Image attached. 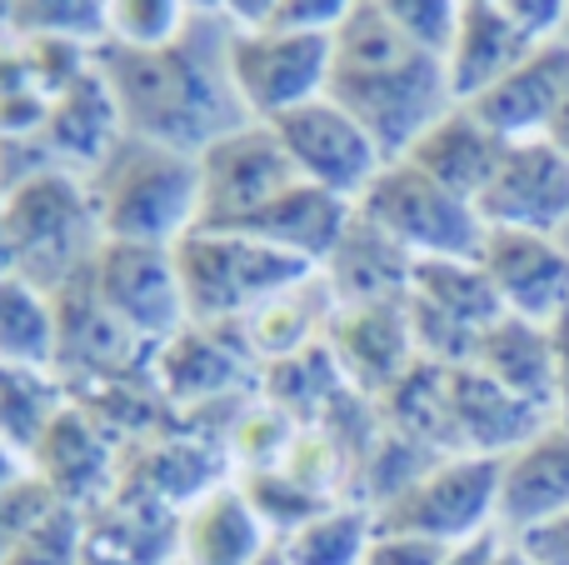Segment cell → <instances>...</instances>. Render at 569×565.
<instances>
[{
	"instance_id": "obj_1",
	"label": "cell",
	"mask_w": 569,
	"mask_h": 565,
	"mask_svg": "<svg viewBox=\"0 0 569 565\" xmlns=\"http://www.w3.org/2000/svg\"><path fill=\"white\" fill-rule=\"evenodd\" d=\"M230 36L236 26L220 10H190L186 30L170 46L136 50L100 40L90 60L116 96L120 126L130 136L166 140L190 156L246 126L250 110L240 106L236 80H230Z\"/></svg>"
},
{
	"instance_id": "obj_2",
	"label": "cell",
	"mask_w": 569,
	"mask_h": 565,
	"mask_svg": "<svg viewBox=\"0 0 569 565\" xmlns=\"http://www.w3.org/2000/svg\"><path fill=\"white\" fill-rule=\"evenodd\" d=\"M325 96L360 120L385 160H400L455 106L445 56L415 46L370 0H355L350 16L330 30Z\"/></svg>"
},
{
	"instance_id": "obj_3",
	"label": "cell",
	"mask_w": 569,
	"mask_h": 565,
	"mask_svg": "<svg viewBox=\"0 0 569 565\" xmlns=\"http://www.w3.org/2000/svg\"><path fill=\"white\" fill-rule=\"evenodd\" d=\"M106 240L176 246L200 220V160L150 136H120L86 176Z\"/></svg>"
},
{
	"instance_id": "obj_4",
	"label": "cell",
	"mask_w": 569,
	"mask_h": 565,
	"mask_svg": "<svg viewBox=\"0 0 569 565\" xmlns=\"http://www.w3.org/2000/svg\"><path fill=\"white\" fill-rule=\"evenodd\" d=\"M0 206H6L10 246H16V276H26L46 296L86 276L106 246L86 180H76L66 166L20 180L16 190L0 196Z\"/></svg>"
},
{
	"instance_id": "obj_5",
	"label": "cell",
	"mask_w": 569,
	"mask_h": 565,
	"mask_svg": "<svg viewBox=\"0 0 569 565\" xmlns=\"http://www.w3.org/2000/svg\"><path fill=\"white\" fill-rule=\"evenodd\" d=\"M176 276L186 296L190 326H226L256 316L266 300L315 276V266L284 256L276 246L230 236V230H186L176 240Z\"/></svg>"
},
{
	"instance_id": "obj_6",
	"label": "cell",
	"mask_w": 569,
	"mask_h": 565,
	"mask_svg": "<svg viewBox=\"0 0 569 565\" xmlns=\"http://www.w3.org/2000/svg\"><path fill=\"white\" fill-rule=\"evenodd\" d=\"M365 220L385 230L395 246H405L415 260H480L485 220L475 200L445 190L435 176H425L410 160H390L355 200Z\"/></svg>"
},
{
	"instance_id": "obj_7",
	"label": "cell",
	"mask_w": 569,
	"mask_h": 565,
	"mask_svg": "<svg viewBox=\"0 0 569 565\" xmlns=\"http://www.w3.org/2000/svg\"><path fill=\"white\" fill-rule=\"evenodd\" d=\"M500 480L505 456H445L375 511V531L460 546L500 516Z\"/></svg>"
},
{
	"instance_id": "obj_8",
	"label": "cell",
	"mask_w": 569,
	"mask_h": 565,
	"mask_svg": "<svg viewBox=\"0 0 569 565\" xmlns=\"http://www.w3.org/2000/svg\"><path fill=\"white\" fill-rule=\"evenodd\" d=\"M230 80L250 120H276L330 86V36L320 30H236L230 36Z\"/></svg>"
},
{
	"instance_id": "obj_9",
	"label": "cell",
	"mask_w": 569,
	"mask_h": 565,
	"mask_svg": "<svg viewBox=\"0 0 569 565\" xmlns=\"http://www.w3.org/2000/svg\"><path fill=\"white\" fill-rule=\"evenodd\" d=\"M196 160H200L196 230L230 226V220L260 210L266 200H276L280 190H290L295 180H305L270 120H246V126H236L230 136L210 140Z\"/></svg>"
},
{
	"instance_id": "obj_10",
	"label": "cell",
	"mask_w": 569,
	"mask_h": 565,
	"mask_svg": "<svg viewBox=\"0 0 569 565\" xmlns=\"http://www.w3.org/2000/svg\"><path fill=\"white\" fill-rule=\"evenodd\" d=\"M96 296L130 336L140 340H170L190 326L186 296L176 276V250L146 246V240H106L90 266Z\"/></svg>"
},
{
	"instance_id": "obj_11",
	"label": "cell",
	"mask_w": 569,
	"mask_h": 565,
	"mask_svg": "<svg viewBox=\"0 0 569 565\" xmlns=\"http://www.w3.org/2000/svg\"><path fill=\"white\" fill-rule=\"evenodd\" d=\"M270 126H276V136L284 140V150H290L295 170H300L310 186L335 190V196H345V200H360L365 190H370V180L390 166V160L380 156V146L365 136L360 120L345 106H335L330 96L305 100V106L276 116Z\"/></svg>"
},
{
	"instance_id": "obj_12",
	"label": "cell",
	"mask_w": 569,
	"mask_h": 565,
	"mask_svg": "<svg viewBox=\"0 0 569 565\" xmlns=\"http://www.w3.org/2000/svg\"><path fill=\"white\" fill-rule=\"evenodd\" d=\"M485 226L555 236L569 226V160L550 140H510L495 180L475 200Z\"/></svg>"
},
{
	"instance_id": "obj_13",
	"label": "cell",
	"mask_w": 569,
	"mask_h": 565,
	"mask_svg": "<svg viewBox=\"0 0 569 565\" xmlns=\"http://www.w3.org/2000/svg\"><path fill=\"white\" fill-rule=\"evenodd\" d=\"M445 406H450V430L460 456H515L545 426H555V416L510 396L500 380H490L475 366H445Z\"/></svg>"
},
{
	"instance_id": "obj_14",
	"label": "cell",
	"mask_w": 569,
	"mask_h": 565,
	"mask_svg": "<svg viewBox=\"0 0 569 565\" xmlns=\"http://www.w3.org/2000/svg\"><path fill=\"white\" fill-rule=\"evenodd\" d=\"M480 266L495 280L510 316L550 326L569 306V250L555 246V236L490 226L480 246Z\"/></svg>"
},
{
	"instance_id": "obj_15",
	"label": "cell",
	"mask_w": 569,
	"mask_h": 565,
	"mask_svg": "<svg viewBox=\"0 0 569 565\" xmlns=\"http://www.w3.org/2000/svg\"><path fill=\"white\" fill-rule=\"evenodd\" d=\"M569 106V36L540 40L500 86L470 100V110L505 140H540Z\"/></svg>"
},
{
	"instance_id": "obj_16",
	"label": "cell",
	"mask_w": 569,
	"mask_h": 565,
	"mask_svg": "<svg viewBox=\"0 0 569 565\" xmlns=\"http://www.w3.org/2000/svg\"><path fill=\"white\" fill-rule=\"evenodd\" d=\"M350 216H355V200L310 186V180H295L276 200H266L260 210H250V216L230 220V226H220V230L260 240V246H276L284 256L305 260V266H325L330 250L340 246Z\"/></svg>"
},
{
	"instance_id": "obj_17",
	"label": "cell",
	"mask_w": 569,
	"mask_h": 565,
	"mask_svg": "<svg viewBox=\"0 0 569 565\" xmlns=\"http://www.w3.org/2000/svg\"><path fill=\"white\" fill-rule=\"evenodd\" d=\"M330 350L340 370L360 390H395L405 370L415 366V336L400 300H375V306H345L330 320Z\"/></svg>"
},
{
	"instance_id": "obj_18",
	"label": "cell",
	"mask_w": 569,
	"mask_h": 565,
	"mask_svg": "<svg viewBox=\"0 0 569 565\" xmlns=\"http://www.w3.org/2000/svg\"><path fill=\"white\" fill-rule=\"evenodd\" d=\"M540 40H530L500 0H460V20H455V40L445 50V70H450L455 106H470L490 86H500L515 66H520Z\"/></svg>"
},
{
	"instance_id": "obj_19",
	"label": "cell",
	"mask_w": 569,
	"mask_h": 565,
	"mask_svg": "<svg viewBox=\"0 0 569 565\" xmlns=\"http://www.w3.org/2000/svg\"><path fill=\"white\" fill-rule=\"evenodd\" d=\"M505 150H510V140L495 136L470 106H450L400 160L420 166L425 176H435L445 190H455V196L480 200V190L490 186L495 170H500Z\"/></svg>"
},
{
	"instance_id": "obj_20",
	"label": "cell",
	"mask_w": 569,
	"mask_h": 565,
	"mask_svg": "<svg viewBox=\"0 0 569 565\" xmlns=\"http://www.w3.org/2000/svg\"><path fill=\"white\" fill-rule=\"evenodd\" d=\"M36 136H40V146H46L50 160L80 166L86 176L110 156V146L126 136V126H120V106H116V96H110L106 76L96 70V60H90L86 76H76L56 100H50V110H46Z\"/></svg>"
},
{
	"instance_id": "obj_21",
	"label": "cell",
	"mask_w": 569,
	"mask_h": 565,
	"mask_svg": "<svg viewBox=\"0 0 569 565\" xmlns=\"http://www.w3.org/2000/svg\"><path fill=\"white\" fill-rule=\"evenodd\" d=\"M276 541L266 536V521L246 500L240 486H216L196 496V506L180 516L176 551L186 565H250Z\"/></svg>"
},
{
	"instance_id": "obj_22",
	"label": "cell",
	"mask_w": 569,
	"mask_h": 565,
	"mask_svg": "<svg viewBox=\"0 0 569 565\" xmlns=\"http://www.w3.org/2000/svg\"><path fill=\"white\" fill-rule=\"evenodd\" d=\"M569 511V426H545L530 446L505 456L500 526L515 536Z\"/></svg>"
},
{
	"instance_id": "obj_23",
	"label": "cell",
	"mask_w": 569,
	"mask_h": 565,
	"mask_svg": "<svg viewBox=\"0 0 569 565\" xmlns=\"http://www.w3.org/2000/svg\"><path fill=\"white\" fill-rule=\"evenodd\" d=\"M415 256L405 246H395L375 220H365L360 210L350 216L340 246L325 260V280H330L340 306H375V300H400L410 290Z\"/></svg>"
},
{
	"instance_id": "obj_24",
	"label": "cell",
	"mask_w": 569,
	"mask_h": 565,
	"mask_svg": "<svg viewBox=\"0 0 569 565\" xmlns=\"http://www.w3.org/2000/svg\"><path fill=\"white\" fill-rule=\"evenodd\" d=\"M475 370H485L490 380H500L510 396L540 406L545 416H555V350H550V326L525 320L505 310L495 326L480 330L475 340Z\"/></svg>"
},
{
	"instance_id": "obj_25",
	"label": "cell",
	"mask_w": 569,
	"mask_h": 565,
	"mask_svg": "<svg viewBox=\"0 0 569 565\" xmlns=\"http://www.w3.org/2000/svg\"><path fill=\"white\" fill-rule=\"evenodd\" d=\"M30 466H36V476L46 480V486L56 490L66 506H80V500H90L100 486H106V476H110V446L100 440V430L90 426L80 410L66 406L56 416V426L46 430V440L36 446Z\"/></svg>"
},
{
	"instance_id": "obj_26",
	"label": "cell",
	"mask_w": 569,
	"mask_h": 565,
	"mask_svg": "<svg viewBox=\"0 0 569 565\" xmlns=\"http://www.w3.org/2000/svg\"><path fill=\"white\" fill-rule=\"evenodd\" d=\"M330 306H335L330 280H325V276H310V280H300V286H290L284 296L266 300V306H260L256 316H246L240 326H246L250 346H256L260 356L284 360V356H295V350L310 346L315 320L330 316Z\"/></svg>"
},
{
	"instance_id": "obj_27",
	"label": "cell",
	"mask_w": 569,
	"mask_h": 565,
	"mask_svg": "<svg viewBox=\"0 0 569 565\" xmlns=\"http://www.w3.org/2000/svg\"><path fill=\"white\" fill-rule=\"evenodd\" d=\"M0 360L56 366V306L26 276H0Z\"/></svg>"
},
{
	"instance_id": "obj_28",
	"label": "cell",
	"mask_w": 569,
	"mask_h": 565,
	"mask_svg": "<svg viewBox=\"0 0 569 565\" xmlns=\"http://www.w3.org/2000/svg\"><path fill=\"white\" fill-rule=\"evenodd\" d=\"M66 410L60 386L40 366H6L0 360V440L16 456H36V446L46 440V430L56 426V416Z\"/></svg>"
},
{
	"instance_id": "obj_29",
	"label": "cell",
	"mask_w": 569,
	"mask_h": 565,
	"mask_svg": "<svg viewBox=\"0 0 569 565\" xmlns=\"http://www.w3.org/2000/svg\"><path fill=\"white\" fill-rule=\"evenodd\" d=\"M375 541L370 506H325L315 521L280 541L290 565H365V551Z\"/></svg>"
},
{
	"instance_id": "obj_30",
	"label": "cell",
	"mask_w": 569,
	"mask_h": 565,
	"mask_svg": "<svg viewBox=\"0 0 569 565\" xmlns=\"http://www.w3.org/2000/svg\"><path fill=\"white\" fill-rule=\"evenodd\" d=\"M160 380L180 400L216 396L236 380V356L216 340V326H186L160 350Z\"/></svg>"
},
{
	"instance_id": "obj_31",
	"label": "cell",
	"mask_w": 569,
	"mask_h": 565,
	"mask_svg": "<svg viewBox=\"0 0 569 565\" xmlns=\"http://www.w3.org/2000/svg\"><path fill=\"white\" fill-rule=\"evenodd\" d=\"M106 10L110 0H10L20 36H66L80 46L106 40Z\"/></svg>"
},
{
	"instance_id": "obj_32",
	"label": "cell",
	"mask_w": 569,
	"mask_h": 565,
	"mask_svg": "<svg viewBox=\"0 0 569 565\" xmlns=\"http://www.w3.org/2000/svg\"><path fill=\"white\" fill-rule=\"evenodd\" d=\"M190 0H110L106 10V40L116 46H136V50H156L186 30L190 20Z\"/></svg>"
},
{
	"instance_id": "obj_33",
	"label": "cell",
	"mask_w": 569,
	"mask_h": 565,
	"mask_svg": "<svg viewBox=\"0 0 569 565\" xmlns=\"http://www.w3.org/2000/svg\"><path fill=\"white\" fill-rule=\"evenodd\" d=\"M240 490H246V500L256 506V516L266 521V531H280V541L330 506V500L315 496L310 486H300L290 470H256Z\"/></svg>"
},
{
	"instance_id": "obj_34",
	"label": "cell",
	"mask_w": 569,
	"mask_h": 565,
	"mask_svg": "<svg viewBox=\"0 0 569 565\" xmlns=\"http://www.w3.org/2000/svg\"><path fill=\"white\" fill-rule=\"evenodd\" d=\"M86 521H80V506H66L60 500L50 516H40L30 526V536L20 541L0 565H80L86 556Z\"/></svg>"
},
{
	"instance_id": "obj_35",
	"label": "cell",
	"mask_w": 569,
	"mask_h": 565,
	"mask_svg": "<svg viewBox=\"0 0 569 565\" xmlns=\"http://www.w3.org/2000/svg\"><path fill=\"white\" fill-rule=\"evenodd\" d=\"M390 26H400L415 46L445 56L455 40V20H460V0H370Z\"/></svg>"
},
{
	"instance_id": "obj_36",
	"label": "cell",
	"mask_w": 569,
	"mask_h": 565,
	"mask_svg": "<svg viewBox=\"0 0 569 565\" xmlns=\"http://www.w3.org/2000/svg\"><path fill=\"white\" fill-rule=\"evenodd\" d=\"M56 506H60V496L36 476V470L20 476L10 490H0V561H6L10 551L30 536V526H36L40 516H50Z\"/></svg>"
},
{
	"instance_id": "obj_37",
	"label": "cell",
	"mask_w": 569,
	"mask_h": 565,
	"mask_svg": "<svg viewBox=\"0 0 569 565\" xmlns=\"http://www.w3.org/2000/svg\"><path fill=\"white\" fill-rule=\"evenodd\" d=\"M450 546L440 541H425V536H385L375 531L370 551H365V565H445Z\"/></svg>"
},
{
	"instance_id": "obj_38",
	"label": "cell",
	"mask_w": 569,
	"mask_h": 565,
	"mask_svg": "<svg viewBox=\"0 0 569 565\" xmlns=\"http://www.w3.org/2000/svg\"><path fill=\"white\" fill-rule=\"evenodd\" d=\"M350 6L355 0H280L270 26L276 30H320V36H330V30L350 16Z\"/></svg>"
},
{
	"instance_id": "obj_39",
	"label": "cell",
	"mask_w": 569,
	"mask_h": 565,
	"mask_svg": "<svg viewBox=\"0 0 569 565\" xmlns=\"http://www.w3.org/2000/svg\"><path fill=\"white\" fill-rule=\"evenodd\" d=\"M500 10L530 40H555L569 26V0H500Z\"/></svg>"
},
{
	"instance_id": "obj_40",
	"label": "cell",
	"mask_w": 569,
	"mask_h": 565,
	"mask_svg": "<svg viewBox=\"0 0 569 565\" xmlns=\"http://www.w3.org/2000/svg\"><path fill=\"white\" fill-rule=\"evenodd\" d=\"M284 436H290L284 410H256L250 426L236 430V446L246 460H276V450H284Z\"/></svg>"
},
{
	"instance_id": "obj_41",
	"label": "cell",
	"mask_w": 569,
	"mask_h": 565,
	"mask_svg": "<svg viewBox=\"0 0 569 565\" xmlns=\"http://www.w3.org/2000/svg\"><path fill=\"white\" fill-rule=\"evenodd\" d=\"M515 546H520L535 565H569V511L555 521H540V526L520 531Z\"/></svg>"
},
{
	"instance_id": "obj_42",
	"label": "cell",
	"mask_w": 569,
	"mask_h": 565,
	"mask_svg": "<svg viewBox=\"0 0 569 565\" xmlns=\"http://www.w3.org/2000/svg\"><path fill=\"white\" fill-rule=\"evenodd\" d=\"M550 350H555V426H569V306L550 320Z\"/></svg>"
},
{
	"instance_id": "obj_43",
	"label": "cell",
	"mask_w": 569,
	"mask_h": 565,
	"mask_svg": "<svg viewBox=\"0 0 569 565\" xmlns=\"http://www.w3.org/2000/svg\"><path fill=\"white\" fill-rule=\"evenodd\" d=\"M500 531H480V536L460 541V546H450V556H445V565H495L500 561Z\"/></svg>"
},
{
	"instance_id": "obj_44",
	"label": "cell",
	"mask_w": 569,
	"mask_h": 565,
	"mask_svg": "<svg viewBox=\"0 0 569 565\" xmlns=\"http://www.w3.org/2000/svg\"><path fill=\"white\" fill-rule=\"evenodd\" d=\"M280 0H216V10L230 20L236 30H260L270 26V16H276Z\"/></svg>"
},
{
	"instance_id": "obj_45",
	"label": "cell",
	"mask_w": 569,
	"mask_h": 565,
	"mask_svg": "<svg viewBox=\"0 0 569 565\" xmlns=\"http://www.w3.org/2000/svg\"><path fill=\"white\" fill-rule=\"evenodd\" d=\"M20 460H26V456H16V450H10L6 440H0V490H10L20 476H30V470L20 466Z\"/></svg>"
},
{
	"instance_id": "obj_46",
	"label": "cell",
	"mask_w": 569,
	"mask_h": 565,
	"mask_svg": "<svg viewBox=\"0 0 569 565\" xmlns=\"http://www.w3.org/2000/svg\"><path fill=\"white\" fill-rule=\"evenodd\" d=\"M80 565H130V561L120 556V551H110L106 541L90 536V541H86V556H80Z\"/></svg>"
},
{
	"instance_id": "obj_47",
	"label": "cell",
	"mask_w": 569,
	"mask_h": 565,
	"mask_svg": "<svg viewBox=\"0 0 569 565\" xmlns=\"http://www.w3.org/2000/svg\"><path fill=\"white\" fill-rule=\"evenodd\" d=\"M545 140H550V146H555V150H560V156L569 160V106H565L560 116L550 120V130H545Z\"/></svg>"
},
{
	"instance_id": "obj_48",
	"label": "cell",
	"mask_w": 569,
	"mask_h": 565,
	"mask_svg": "<svg viewBox=\"0 0 569 565\" xmlns=\"http://www.w3.org/2000/svg\"><path fill=\"white\" fill-rule=\"evenodd\" d=\"M0 276H16V246H10V226H6V206H0Z\"/></svg>"
},
{
	"instance_id": "obj_49",
	"label": "cell",
	"mask_w": 569,
	"mask_h": 565,
	"mask_svg": "<svg viewBox=\"0 0 569 565\" xmlns=\"http://www.w3.org/2000/svg\"><path fill=\"white\" fill-rule=\"evenodd\" d=\"M495 565H535V561L525 556L520 546H505V551H500V561H495Z\"/></svg>"
},
{
	"instance_id": "obj_50",
	"label": "cell",
	"mask_w": 569,
	"mask_h": 565,
	"mask_svg": "<svg viewBox=\"0 0 569 565\" xmlns=\"http://www.w3.org/2000/svg\"><path fill=\"white\" fill-rule=\"evenodd\" d=\"M250 565H290V561H284V551H280V541H276V546H270L266 556H260V561H250Z\"/></svg>"
},
{
	"instance_id": "obj_51",
	"label": "cell",
	"mask_w": 569,
	"mask_h": 565,
	"mask_svg": "<svg viewBox=\"0 0 569 565\" xmlns=\"http://www.w3.org/2000/svg\"><path fill=\"white\" fill-rule=\"evenodd\" d=\"M170 565H186V561H170Z\"/></svg>"
},
{
	"instance_id": "obj_52",
	"label": "cell",
	"mask_w": 569,
	"mask_h": 565,
	"mask_svg": "<svg viewBox=\"0 0 569 565\" xmlns=\"http://www.w3.org/2000/svg\"><path fill=\"white\" fill-rule=\"evenodd\" d=\"M565 36H569V26H565Z\"/></svg>"
}]
</instances>
